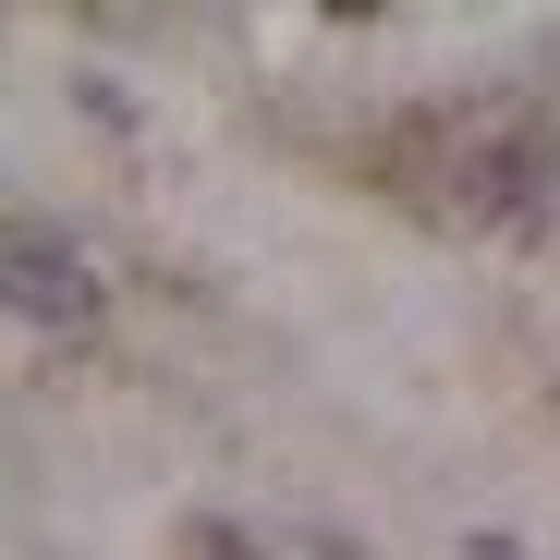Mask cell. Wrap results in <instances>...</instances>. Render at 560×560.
<instances>
[{
  "label": "cell",
  "mask_w": 560,
  "mask_h": 560,
  "mask_svg": "<svg viewBox=\"0 0 560 560\" xmlns=\"http://www.w3.org/2000/svg\"><path fill=\"white\" fill-rule=\"evenodd\" d=\"M196 560H244V536L232 524H196Z\"/></svg>",
  "instance_id": "obj_2"
},
{
  "label": "cell",
  "mask_w": 560,
  "mask_h": 560,
  "mask_svg": "<svg viewBox=\"0 0 560 560\" xmlns=\"http://www.w3.org/2000/svg\"><path fill=\"white\" fill-rule=\"evenodd\" d=\"M13 317H25V329H85V317H98V280H85L73 244L13 232Z\"/></svg>",
  "instance_id": "obj_1"
}]
</instances>
